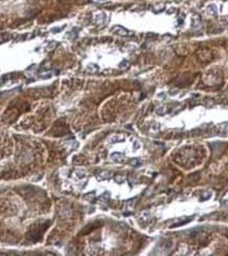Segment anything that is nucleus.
I'll list each match as a JSON object with an SVG mask.
<instances>
[{
    "label": "nucleus",
    "instance_id": "f257e3e1",
    "mask_svg": "<svg viewBox=\"0 0 228 256\" xmlns=\"http://www.w3.org/2000/svg\"><path fill=\"white\" fill-rule=\"evenodd\" d=\"M114 31H115V32H116L117 34L121 35V36H125V35H127V31H126L125 29H122L121 26H117L116 29H114Z\"/></svg>",
    "mask_w": 228,
    "mask_h": 256
},
{
    "label": "nucleus",
    "instance_id": "f03ea898",
    "mask_svg": "<svg viewBox=\"0 0 228 256\" xmlns=\"http://www.w3.org/2000/svg\"><path fill=\"white\" fill-rule=\"evenodd\" d=\"M207 10H208V13L211 14V15H215V14H216V6L215 4L209 5L208 8H207Z\"/></svg>",
    "mask_w": 228,
    "mask_h": 256
}]
</instances>
